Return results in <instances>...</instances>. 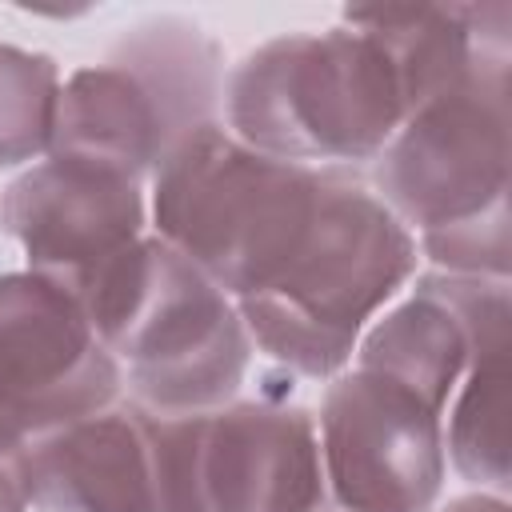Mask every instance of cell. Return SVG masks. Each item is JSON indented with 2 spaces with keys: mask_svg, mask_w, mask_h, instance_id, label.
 <instances>
[{
  "mask_svg": "<svg viewBox=\"0 0 512 512\" xmlns=\"http://www.w3.org/2000/svg\"><path fill=\"white\" fill-rule=\"evenodd\" d=\"M124 368L80 300L40 272L0 276V408L36 440L120 400Z\"/></svg>",
  "mask_w": 512,
  "mask_h": 512,
  "instance_id": "obj_9",
  "label": "cell"
},
{
  "mask_svg": "<svg viewBox=\"0 0 512 512\" xmlns=\"http://www.w3.org/2000/svg\"><path fill=\"white\" fill-rule=\"evenodd\" d=\"M24 468L44 512H164L148 408L136 400L28 440Z\"/></svg>",
  "mask_w": 512,
  "mask_h": 512,
  "instance_id": "obj_11",
  "label": "cell"
},
{
  "mask_svg": "<svg viewBox=\"0 0 512 512\" xmlns=\"http://www.w3.org/2000/svg\"><path fill=\"white\" fill-rule=\"evenodd\" d=\"M76 300L100 344L128 368L140 408L188 416L236 400L252 360L248 328L236 300L168 240L140 236Z\"/></svg>",
  "mask_w": 512,
  "mask_h": 512,
  "instance_id": "obj_2",
  "label": "cell"
},
{
  "mask_svg": "<svg viewBox=\"0 0 512 512\" xmlns=\"http://www.w3.org/2000/svg\"><path fill=\"white\" fill-rule=\"evenodd\" d=\"M388 56L356 28L284 32L252 48L224 80V128L292 164H368L404 124Z\"/></svg>",
  "mask_w": 512,
  "mask_h": 512,
  "instance_id": "obj_3",
  "label": "cell"
},
{
  "mask_svg": "<svg viewBox=\"0 0 512 512\" xmlns=\"http://www.w3.org/2000/svg\"><path fill=\"white\" fill-rule=\"evenodd\" d=\"M344 24L388 56L408 116L468 76L512 64V4L504 0L348 8Z\"/></svg>",
  "mask_w": 512,
  "mask_h": 512,
  "instance_id": "obj_12",
  "label": "cell"
},
{
  "mask_svg": "<svg viewBox=\"0 0 512 512\" xmlns=\"http://www.w3.org/2000/svg\"><path fill=\"white\" fill-rule=\"evenodd\" d=\"M280 396L148 412L164 512H308L320 488L316 416Z\"/></svg>",
  "mask_w": 512,
  "mask_h": 512,
  "instance_id": "obj_6",
  "label": "cell"
},
{
  "mask_svg": "<svg viewBox=\"0 0 512 512\" xmlns=\"http://www.w3.org/2000/svg\"><path fill=\"white\" fill-rule=\"evenodd\" d=\"M28 448V440H24V432L4 416V408H0V452L4 456H16V452H24Z\"/></svg>",
  "mask_w": 512,
  "mask_h": 512,
  "instance_id": "obj_17",
  "label": "cell"
},
{
  "mask_svg": "<svg viewBox=\"0 0 512 512\" xmlns=\"http://www.w3.org/2000/svg\"><path fill=\"white\" fill-rule=\"evenodd\" d=\"M440 512H512V508H508V500L496 496V492H472V496L448 500Z\"/></svg>",
  "mask_w": 512,
  "mask_h": 512,
  "instance_id": "obj_16",
  "label": "cell"
},
{
  "mask_svg": "<svg viewBox=\"0 0 512 512\" xmlns=\"http://www.w3.org/2000/svg\"><path fill=\"white\" fill-rule=\"evenodd\" d=\"M416 272V240L352 172L320 164L308 228L280 276L236 300L256 352L288 376L328 380L352 352L364 320Z\"/></svg>",
  "mask_w": 512,
  "mask_h": 512,
  "instance_id": "obj_1",
  "label": "cell"
},
{
  "mask_svg": "<svg viewBox=\"0 0 512 512\" xmlns=\"http://www.w3.org/2000/svg\"><path fill=\"white\" fill-rule=\"evenodd\" d=\"M60 68L48 52L0 44V168L28 164L52 148Z\"/></svg>",
  "mask_w": 512,
  "mask_h": 512,
  "instance_id": "obj_14",
  "label": "cell"
},
{
  "mask_svg": "<svg viewBox=\"0 0 512 512\" xmlns=\"http://www.w3.org/2000/svg\"><path fill=\"white\" fill-rule=\"evenodd\" d=\"M316 188V164L264 156L224 124H204L152 172V220L160 240L240 300L280 276L308 228Z\"/></svg>",
  "mask_w": 512,
  "mask_h": 512,
  "instance_id": "obj_5",
  "label": "cell"
},
{
  "mask_svg": "<svg viewBox=\"0 0 512 512\" xmlns=\"http://www.w3.org/2000/svg\"><path fill=\"white\" fill-rule=\"evenodd\" d=\"M320 488L308 512H432L444 488V412L368 372H336L320 396Z\"/></svg>",
  "mask_w": 512,
  "mask_h": 512,
  "instance_id": "obj_8",
  "label": "cell"
},
{
  "mask_svg": "<svg viewBox=\"0 0 512 512\" xmlns=\"http://www.w3.org/2000/svg\"><path fill=\"white\" fill-rule=\"evenodd\" d=\"M28 504H32V488H28L24 452L16 456L0 452V512H28Z\"/></svg>",
  "mask_w": 512,
  "mask_h": 512,
  "instance_id": "obj_15",
  "label": "cell"
},
{
  "mask_svg": "<svg viewBox=\"0 0 512 512\" xmlns=\"http://www.w3.org/2000/svg\"><path fill=\"white\" fill-rule=\"evenodd\" d=\"M444 456L452 468L504 496L508 488V348L476 356L452 392Z\"/></svg>",
  "mask_w": 512,
  "mask_h": 512,
  "instance_id": "obj_13",
  "label": "cell"
},
{
  "mask_svg": "<svg viewBox=\"0 0 512 512\" xmlns=\"http://www.w3.org/2000/svg\"><path fill=\"white\" fill-rule=\"evenodd\" d=\"M224 48L188 16L132 24L104 56L60 84L48 156L128 180L152 176L204 124H220Z\"/></svg>",
  "mask_w": 512,
  "mask_h": 512,
  "instance_id": "obj_4",
  "label": "cell"
},
{
  "mask_svg": "<svg viewBox=\"0 0 512 512\" xmlns=\"http://www.w3.org/2000/svg\"><path fill=\"white\" fill-rule=\"evenodd\" d=\"M508 92L512 64L484 68L420 104L372 160V192L408 232L508 212Z\"/></svg>",
  "mask_w": 512,
  "mask_h": 512,
  "instance_id": "obj_7",
  "label": "cell"
},
{
  "mask_svg": "<svg viewBox=\"0 0 512 512\" xmlns=\"http://www.w3.org/2000/svg\"><path fill=\"white\" fill-rule=\"evenodd\" d=\"M4 232L40 272L72 296L144 236V192L136 180L48 156L4 188Z\"/></svg>",
  "mask_w": 512,
  "mask_h": 512,
  "instance_id": "obj_10",
  "label": "cell"
}]
</instances>
